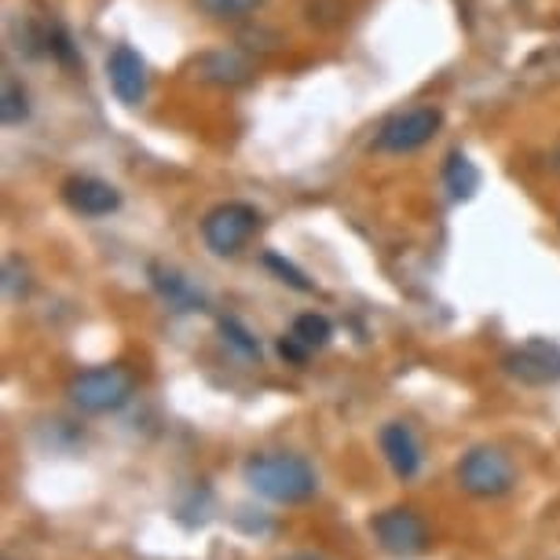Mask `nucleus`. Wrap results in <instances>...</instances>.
<instances>
[{
    "mask_svg": "<svg viewBox=\"0 0 560 560\" xmlns=\"http://www.w3.org/2000/svg\"><path fill=\"white\" fill-rule=\"evenodd\" d=\"M246 483L260 499L279 502V505H298L308 502L315 488H319V477H315L312 462L301 458V454L290 451H260L246 462Z\"/></svg>",
    "mask_w": 560,
    "mask_h": 560,
    "instance_id": "obj_1",
    "label": "nucleus"
},
{
    "mask_svg": "<svg viewBox=\"0 0 560 560\" xmlns=\"http://www.w3.org/2000/svg\"><path fill=\"white\" fill-rule=\"evenodd\" d=\"M70 404L81 415H110L132 399V374L121 366H92L81 370L67 388Z\"/></svg>",
    "mask_w": 560,
    "mask_h": 560,
    "instance_id": "obj_2",
    "label": "nucleus"
},
{
    "mask_svg": "<svg viewBox=\"0 0 560 560\" xmlns=\"http://www.w3.org/2000/svg\"><path fill=\"white\" fill-rule=\"evenodd\" d=\"M458 483L465 494H472V499H499V494L513 491V483H516L513 458L502 447L480 443V447H472L469 454H462Z\"/></svg>",
    "mask_w": 560,
    "mask_h": 560,
    "instance_id": "obj_3",
    "label": "nucleus"
},
{
    "mask_svg": "<svg viewBox=\"0 0 560 560\" xmlns=\"http://www.w3.org/2000/svg\"><path fill=\"white\" fill-rule=\"evenodd\" d=\"M260 213L246 202H220L202 220V242L217 257H235L249 246V238L257 235Z\"/></svg>",
    "mask_w": 560,
    "mask_h": 560,
    "instance_id": "obj_4",
    "label": "nucleus"
},
{
    "mask_svg": "<svg viewBox=\"0 0 560 560\" xmlns=\"http://www.w3.org/2000/svg\"><path fill=\"white\" fill-rule=\"evenodd\" d=\"M440 129H443V114L436 107H407L393 114V118L377 129L374 147L382 154H410L436 140Z\"/></svg>",
    "mask_w": 560,
    "mask_h": 560,
    "instance_id": "obj_5",
    "label": "nucleus"
},
{
    "mask_svg": "<svg viewBox=\"0 0 560 560\" xmlns=\"http://www.w3.org/2000/svg\"><path fill=\"white\" fill-rule=\"evenodd\" d=\"M370 527H374L377 546L396 560H415L429 549V527L407 505H393V510L377 513Z\"/></svg>",
    "mask_w": 560,
    "mask_h": 560,
    "instance_id": "obj_6",
    "label": "nucleus"
},
{
    "mask_svg": "<svg viewBox=\"0 0 560 560\" xmlns=\"http://www.w3.org/2000/svg\"><path fill=\"white\" fill-rule=\"evenodd\" d=\"M502 370L527 388H549L560 382V345L553 341H527L521 348H513L502 359Z\"/></svg>",
    "mask_w": 560,
    "mask_h": 560,
    "instance_id": "obj_7",
    "label": "nucleus"
},
{
    "mask_svg": "<svg viewBox=\"0 0 560 560\" xmlns=\"http://www.w3.org/2000/svg\"><path fill=\"white\" fill-rule=\"evenodd\" d=\"M107 81H110V92L118 96V103H125V107H140L147 100L151 73H147V62L140 51L129 45H118L107 59Z\"/></svg>",
    "mask_w": 560,
    "mask_h": 560,
    "instance_id": "obj_8",
    "label": "nucleus"
},
{
    "mask_svg": "<svg viewBox=\"0 0 560 560\" xmlns=\"http://www.w3.org/2000/svg\"><path fill=\"white\" fill-rule=\"evenodd\" d=\"M62 202H67L73 213L96 220V217H110L114 209L121 206V191L96 176H70L67 184H62Z\"/></svg>",
    "mask_w": 560,
    "mask_h": 560,
    "instance_id": "obj_9",
    "label": "nucleus"
},
{
    "mask_svg": "<svg viewBox=\"0 0 560 560\" xmlns=\"http://www.w3.org/2000/svg\"><path fill=\"white\" fill-rule=\"evenodd\" d=\"M382 454L388 469L396 472V480H415L421 472V443L415 429L404 425V421H388L382 429Z\"/></svg>",
    "mask_w": 560,
    "mask_h": 560,
    "instance_id": "obj_10",
    "label": "nucleus"
},
{
    "mask_svg": "<svg viewBox=\"0 0 560 560\" xmlns=\"http://www.w3.org/2000/svg\"><path fill=\"white\" fill-rule=\"evenodd\" d=\"M151 282L173 312H202L206 308V298L198 293L195 282L184 279V275L173 268H165V264H151Z\"/></svg>",
    "mask_w": 560,
    "mask_h": 560,
    "instance_id": "obj_11",
    "label": "nucleus"
},
{
    "mask_svg": "<svg viewBox=\"0 0 560 560\" xmlns=\"http://www.w3.org/2000/svg\"><path fill=\"white\" fill-rule=\"evenodd\" d=\"M195 70L202 81L224 84V89H235V84H246L253 78V62L242 51H209L195 62Z\"/></svg>",
    "mask_w": 560,
    "mask_h": 560,
    "instance_id": "obj_12",
    "label": "nucleus"
},
{
    "mask_svg": "<svg viewBox=\"0 0 560 560\" xmlns=\"http://www.w3.org/2000/svg\"><path fill=\"white\" fill-rule=\"evenodd\" d=\"M443 184H447V191L458 198H472L480 191V168L469 162L462 151L447 154V165H443Z\"/></svg>",
    "mask_w": 560,
    "mask_h": 560,
    "instance_id": "obj_13",
    "label": "nucleus"
},
{
    "mask_svg": "<svg viewBox=\"0 0 560 560\" xmlns=\"http://www.w3.org/2000/svg\"><path fill=\"white\" fill-rule=\"evenodd\" d=\"M195 4L213 23H246L249 15H257L264 0H195Z\"/></svg>",
    "mask_w": 560,
    "mask_h": 560,
    "instance_id": "obj_14",
    "label": "nucleus"
},
{
    "mask_svg": "<svg viewBox=\"0 0 560 560\" xmlns=\"http://www.w3.org/2000/svg\"><path fill=\"white\" fill-rule=\"evenodd\" d=\"M290 337H298V341L308 348V352H315V348H323V345H330V337H334V326L326 315L319 312H304L293 319L290 326Z\"/></svg>",
    "mask_w": 560,
    "mask_h": 560,
    "instance_id": "obj_15",
    "label": "nucleus"
},
{
    "mask_svg": "<svg viewBox=\"0 0 560 560\" xmlns=\"http://www.w3.org/2000/svg\"><path fill=\"white\" fill-rule=\"evenodd\" d=\"M30 118V96L26 89L12 78H4V92H0V121L8 125V129H15V125H23Z\"/></svg>",
    "mask_w": 560,
    "mask_h": 560,
    "instance_id": "obj_16",
    "label": "nucleus"
},
{
    "mask_svg": "<svg viewBox=\"0 0 560 560\" xmlns=\"http://www.w3.org/2000/svg\"><path fill=\"white\" fill-rule=\"evenodd\" d=\"M220 334H224V341H228L231 348H238V352L246 355V359H260L257 337H253L238 319H220Z\"/></svg>",
    "mask_w": 560,
    "mask_h": 560,
    "instance_id": "obj_17",
    "label": "nucleus"
},
{
    "mask_svg": "<svg viewBox=\"0 0 560 560\" xmlns=\"http://www.w3.org/2000/svg\"><path fill=\"white\" fill-rule=\"evenodd\" d=\"M26 290H30V282H26V264L19 260V257H8L4 260V293L12 301H23L26 298Z\"/></svg>",
    "mask_w": 560,
    "mask_h": 560,
    "instance_id": "obj_18",
    "label": "nucleus"
},
{
    "mask_svg": "<svg viewBox=\"0 0 560 560\" xmlns=\"http://www.w3.org/2000/svg\"><path fill=\"white\" fill-rule=\"evenodd\" d=\"M268 264L271 268H279V275H282V282H290L293 290H312V282H304V275L293 268V264H287V260H279V257H268Z\"/></svg>",
    "mask_w": 560,
    "mask_h": 560,
    "instance_id": "obj_19",
    "label": "nucleus"
},
{
    "mask_svg": "<svg viewBox=\"0 0 560 560\" xmlns=\"http://www.w3.org/2000/svg\"><path fill=\"white\" fill-rule=\"evenodd\" d=\"M279 352H282V359H290V363H304V359L312 355L308 348H304V345L298 341V337H290V334L279 341Z\"/></svg>",
    "mask_w": 560,
    "mask_h": 560,
    "instance_id": "obj_20",
    "label": "nucleus"
},
{
    "mask_svg": "<svg viewBox=\"0 0 560 560\" xmlns=\"http://www.w3.org/2000/svg\"><path fill=\"white\" fill-rule=\"evenodd\" d=\"M279 560H326L319 553H287V557H279Z\"/></svg>",
    "mask_w": 560,
    "mask_h": 560,
    "instance_id": "obj_21",
    "label": "nucleus"
},
{
    "mask_svg": "<svg viewBox=\"0 0 560 560\" xmlns=\"http://www.w3.org/2000/svg\"><path fill=\"white\" fill-rule=\"evenodd\" d=\"M549 165H553V173H560V143L553 147V154H549Z\"/></svg>",
    "mask_w": 560,
    "mask_h": 560,
    "instance_id": "obj_22",
    "label": "nucleus"
}]
</instances>
